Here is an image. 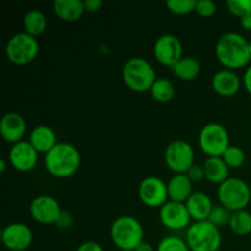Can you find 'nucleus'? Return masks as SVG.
<instances>
[{"label": "nucleus", "instance_id": "4468645a", "mask_svg": "<svg viewBox=\"0 0 251 251\" xmlns=\"http://www.w3.org/2000/svg\"><path fill=\"white\" fill-rule=\"evenodd\" d=\"M159 220L168 229L181 230L190 227L191 217L185 203L168 201L159 208Z\"/></svg>", "mask_w": 251, "mask_h": 251}, {"label": "nucleus", "instance_id": "dca6fc26", "mask_svg": "<svg viewBox=\"0 0 251 251\" xmlns=\"http://www.w3.org/2000/svg\"><path fill=\"white\" fill-rule=\"evenodd\" d=\"M26 134V122L21 114L16 112H9L0 120V135L9 144L15 145L24 141Z\"/></svg>", "mask_w": 251, "mask_h": 251}, {"label": "nucleus", "instance_id": "cd10ccee", "mask_svg": "<svg viewBox=\"0 0 251 251\" xmlns=\"http://www.w3.org/2000/svg\"><path fill=\"white\" fill-rule=\"evenodd\" d=\"M166 6L172 14L179 15H189L196 9V0H168L166 2Z\"/></svg>", "mask_w": 251, "mask_h": 251}, {"label": "nucleus", "instance_id": "c9c22d12", "mask_svg": "<svg viewBox=\"0 0 251 251\" xmlns=\"http://www.w3.org/2000/svg\"><path fill=\"white\" fill-rule=\"evenodd\" d=\"M56 225H58V227L60 228H69L71 227V225H73V218H71L70 215L63 212L61 213L60 218L58 220V222H56Z\"/></svg>", "mask_w": 251, "mask_h": 251}, {"label": "nucleus", "instance_id": "5701e85b", "mask_svg": "<svg viewBox=\"0 0 251 251\" xmlns=\"http://www.w3.org/2000/svg\"><path fill=\"white\" fill-rule=\"evenodd\" d=\"M22 25H24V32H26L29 36L37 38V37L42 36L44 33V31H46L47 17L39 10H29L24 16Z\"/></svg>", "mask_w": 251, "mask_h": 251}, {"label": "nucleus", "instance_id": "7c9ffc66", "mask_svg": "<svg viewBox=\"0 0 251 251\" xmlns=\"http://www.w3.org/2000/svg\"><path fill=\"white\" fill-rule=\"evenodd\" d=\"M227 7L230 14L243 19L251 14V0H228Z\"/></svg>", "mask_w": 251, "mask_h": 251}, {"label": "nucleus", "instance_id": "f8f14e48", "mask_svg": "<svg viewBox=\"0 0 251 251\" xmlns=\"http://www.w3.org/2000/svg\"><path fill=\"white\" fill-rule=\"evenodd\" d=\"M29 213L32 218L41 225H56L63 211L55 198L50 195H38L29 205Z\"/></svg>", "mask_w": 251, "mask_h": 251}, {"label": "nucleus", "instance_id": "c756f323", "mask_svg": "<svg viewBox=\"0 0 251 251\" xmlns=\"http://www.w3.org/2000/svg\"><path fill=\"white\" fill-rule=\"evenodd\" d=\"M157 251H190L185 240L179 237H166L159 242Z\"/></svg>", "mask_w": 251, "mask_h": 251}, {"label": "nucleus", "instance_id": "f704fd0d", "mask_svg": "<svg viewBox=\"0 0 251 251\" xmlns=\"http://www.w3.org/2000/svg\"><path fill=\"white\" fill-rule=\"evenodd\" d=\"M76 251H104L103 250L102 245L98 244L96 242H85L81 245H78V248Z\"/></svg>", "mask_w": 251, "mask_h": 251}, {"label": "nucleus", "instance_id": "9d476101", "mask_svg": "<svg viewBox=\"0 0 251 251\" xmlns=\"http://www.w3.org/2000/svg\"><path fill=\"white\" fill-rule=\"evenodd\" d=\"M139 198L150 208H161L169 201L167 184L157 176H147L140 183Z\"/></svg>", "mask_w": 251, "mask_h": 251}, {"label": "nucleus", "instance_id": "6e6552de", "mask_svg": "<svg viewBox=\"0 0 251 251\" xmlns=\"http://www.w3.org/2000/svg\"><path fill=\"white\" fill-rule=\"evenodd\" d=\"M199 146L208 157H222L230 146L229 134L223 125L210 123L201 129L199 135Z\"/></svg>", "mask_w": 251, "mask_h": 251}, {"label": "nucleus", "instance_id": "4be33fe9", "mask_svg": "<svg viewBox=\"0 0 251 251\" xmlns=\"http://www.w3.org/2000/svg\"><path fill=\"white\" fill-rule=\"evenodd\" d=\"M202 166L205 179L210 183L221 185L229 178V167L226 164L222 157H207Z\"/></svg>", "mask_w": 251, "mask_h": 251}, {"label": "nucleus", "instance_id": "f3484780", "mask_svg": "<svg viewBox=\"0 0 251 251\" xmlns=\"http://www.w3.org/2000/svg\"><path fill=\"white\" fill-rule=\"evenodd\" d=\"M212 88L217 95L222 97H232L237 95L240 90V78L238 74L233 70L223 69L217 71L212 77Z\"/></svg>", "mask_w": 251, "mask_h": 251}, {"label": "nucleus", "instance_id": "39448f33", "mask_svg": "<svg viewBox=\"0 0 251 251\" xmlns=\"http://www.w3.org/2000/svg\"><path fill=\"white\" fill-rule=\"evenodd\" d=\"M186 244L190 251H218L222 244L220 228L208 221L194 222L186 230Z\"/></svg>", "mask_w": 251, "mask_h": 251}, {"label": "nucleus", "instance_id": "a878e982", "mask_svg": "<svg viewBox=\"0 0 251 251\" xmlns=\"http://www.w3.org/2000/svg\"><path fill=\"white\" fill-rule=\"evenodd\" d=\"M151 95L157 102L159 103H168L171 102L172 100L176 96V87L172 83V81L167 80V78L161 77L157 78L154 81L153 86L151 88Z\"/></svg>", "mask_w": 251, "mask_h": 251}, {"label": "nucleus", "instance_id": "72a5a7b5", "mask_svg": "<svg viewBox=\"0 0 251 251\" xmlns=\"http://www.w3.org/2000/svg\"><path fill=\"white\" fill-rule=\"evenodd\" d=\"M83 6H85L86 12H97L100 11L103 7V1L102 0H85L83 1Z\"/></svg>", "mask_w": 251, "mask_h": 251}, {"label": "nucleus", "instance_id": "f257e3e1", "mask_svg": "<svg viewBox=\"0 0 251 251\" xmlns=\"http://www.w3.org/2000/svg\"><path fill=\"white\" fill-rule=\"evenodd\" d=\"M216 56L218 61L228 70L242 69L249 65L251 53L249 41L240 33L228 32L221 36L216 43Z\"/></svg>", "mask_w": 251, "mask_h": 251}, {"label": "nucleus", "instance_id": "a19ab883", "mask_svg": "<svg viewBox=\"0 0 251 251\" xmlns=\"http://www.w3.org/2000/svg\"><path fill=\"white\" fill-rule=\"evenodd\" d=\"M249 48H250V53H251V39L249 41Z\"/></svg>", "mask_w": 251, "mask_h": 251}, {"label": "nucleus", "instance_id": "2f4dec72", "mask_svg": "<svg viewBox=\"0 0 251 251\" xmlns=\"http://www.w3.org/2000/svg\"><path fill=\"white\" fill-rule=\"evenodd\" d=\"M195 11L201 17H212L217 11V5L212 0H198Z\"/></svg>", "mask_w": 251, "mask_h": 251}, {"label": "nucleus", "instance_id": "aec40b11", "mask_svg": "<svg viewBox=\"0 0 251 251\" xmlns=\"http://www.w3.org/2000/svg\"><path fill=\"white\" fill-rule=\"evenodd\" d=\"M169 201L185 203L193 194V181L186 174H174L167 183Z\"/></svg>", "mask_w": 251, "mask_h": 251}, {"label": "nucleus", "instance_id": "f03ea898", "mask_svg": "<svg viewBox=\"0 0 251 251\" xmlns=\"http://www.w3.org/2000/svg\"><path fill=\"white\" fill-rule=\"evenodd\" d=\"M81 154L74 145L58 142L55 147L44 154V167L55 178H69L78 171Z\"/></svg>", "mask_w": 251, "mask_h": 251}, {"label": "nucleus", "instance_id": "473e14b6", "mask_svg": "<svg viewBox=\"0 0 251 251\" xmlns=\"http://www.w3.org/2000/svg\"><path fill=\"white\" fill-rule=\"evenodd\" d=\"M186 176L190 179L193 183H198V181H201L203 178H205V171H203V166L201 164L195 163L188 172H186Z\"/></svg>", "mask_w": 251, "mask_h": 251}, {"label": "nucleus", "instance_id": "7ed1b4c3", "mask_svg": "<svg viewBox=\"0 0 251 251\" xmlns=\"http://www.w3.org/2000/svg\"><path fill=\"white\" fill-rule=\"evenodd\" d=\"M110 238L119 250L134 251L144 242V227L132 216H120L110 226Z\"/></svg>", "mask_w": 251, "mask_h": 251}, {"label": "nucleus", "instance_id": "b1692460", "mask_svg": "<svg viewBox=\"0 0 251 251\" xmlns=\"http://www.w3.org/2000/svg\"><path fill=\"white\" fill-rule=\"evenodd\" d=\"M201 70L200 63L193 56H183L172 68L174 75L181 81H193L199 76Z\"/></svg>", "mask_w": 251, "mask_h": 251}, {"label": "nucleus", "instance_id": "412c9836", "mask_svg": "<svg viewBox=\"0 0 251 251\" xmlns=\"http://www.w3.org/2000/svg\"><path fill=\"white\" fill-rule=\"evenodd\" d=\"M53 10L56 16L65 22L78 21L83 12H86L81 0H55L53 2Z\"/></svg>", "mask_w": 251, "mask_h": 251}, {"label": "nucleus", "instance_id": "a211bd4d", "mask_svg": "<svg viewBox=\"0 0 251 251\" xmlns=\"http://www.w3.org/2000/svg\"><path fill=\"white\" fill-rule=\"evenodd\" d=\"M185 206L188 208L191 220H194L195 222L207 221L213 208L211 198L202 191H196V193L191 194L190 198L186 200Z\"/></svg>", "mask_w": 251, "mask_h": 251}, {"label": "nucleus", "instance_id": "e433bc0d", "mask_svg": "<svg viewBox=\"0 0 251 251\" xmlns=\"http://www.w3.org/2000/svg\"><path fill=\"white\" fill-rule=\"evenodd\" d=\"M243 82H244L245 88H247L248 93L251 96V65L247 68L244 73V77H243Z\"/></svg>", "mask_w": 251, "mask_h": 251}, {"label": "nucleus", "instance_id": "423d86ee", "mask_svg": "<svg viewBox=\"0 0 251 251\" xmlns=\"http://www.w3.org/2000/svg\"><path fill=\"white\" fill-rule=\"evenodd\" d=\"M220 205L230 212L247 210L251 200V190L247 181L239 178H228L225 183L218 185L217 190Z\"/></svg>", "mask_w": 251, "mask_h": 251}, {"label": "nucleus", "instance_id": "20e7f679", "mask_svg": "<svg viewBox=\"0 0 251 251\" xmlns=\"http://www.w3.org/2000/svg\"><path fill=\"white\" fill-rule=\"evenodd\" d=\"M123 81L127 88L137 93L151 91L157 80L153 66L144 58H131L124 64L122 71Z\"/></svg>", "mask_w": 251, "mask_h": 251}, {"label": "nucleus", "instance_id": "ddd939ff", "mask_svg": "<svg viewBox=\"0 0 251 251\" xmlns=\"http://www.w3.org/2000/svg\"><path fill=\"white\" fill-rule=\"evenodd\" d=\"M0 238L4 247L9 251H26L31 247L33 233L25 223L14 222L1 230Z\"/></svg>", "mask_w": 251, "mask_h": 251}, {"label": "nucleus", "instance_id": "0eeeda50", "mask_svg": "<svg viewBox=\"0 0 251 251\" xmlns=\"http://www.w3.org/2000/svg\"><path fill=\"white\" fill-rule=\"evenodd\" d=\"M39 53V43L37 38L26 32L14 34L5 46V54L9 61L15 65H27L37 58Z\"/></svg>", "mask_w": 251, "mask_h": 251}, {"label": "nucleus", "instance_id": "6ab92c4d", "mask_svg": "<svg viewBox=\"0 0 251 251\" xmlns=\"http://www.w3.org/2000/svg\"><path fill=\"white\" fill-rule=\"evenodd\" d=\"M28 141L38 153L44 154L48 153L58 144L55 131L48 125H38V126L33 127L29 134Z\"/></svg>", "mask_w": 251, "mask_h": 251}, {"label": "nucleus", "instance_id": "ea45409f", "mask_svg": "<svg viewBox=\"0 0 251 251\" xmlns=\"http://www.w3.org/2000/svg\"><path fill=\"white\" fill-rule=\"evenodd\" d=\"M6 168H7V162L5 161V159H1V161H0V172L4 173V172L6 171Z\"/></svg>", "mask_w": 251, "mask_h": 251}, {"label": "nucleus", "instance_id": "58836bf2", "mask_svg": "<svg viewBox=\"0 0 251 251\" xmlns=\"http://www.w3.org/2000/svg\"><path fill=\"white\" fill-rule=\"evenodd\" d=\"M240 26L247 31H251V14L240 19Z\"/></svg>", "mask_w": 251, "mask_h": 251}, {"label": "nucleus", "instance_id": "4c0bfd02", "mask_svg": "<svg viewBox=\"0 0 251 251\" xmlns=\"http://www.w3.org/2000/svg\"><path fill=\"white\" fill-rule=\"evenodd\" d=\"M134 251H154V248L152 247L151 243H147V242H141L136 248H135Z\"/></svg>", "mask_w": 251, "mask_h": 251}, {"label": "nucleus", "instance_id": "1a4fd4ad", "mask_svg": "<svg viewBox=\"0 0 251 251\" xmlns=\"http://www.w3.org/2000/svg\"><path fill=\"white\" fill-rule=\"evenodd\" d=\"M164 162L176 174H186L195 164V152L193 146L184 140H176L167 146Z\"/></svg>", "mask_w": 251, "mask_h": 251}, {"label": "nucleus", "instance_id": "c85d7f7f", "mask_svg": "<svg viewBox=\"0 0 251 251\" xmlns=\"http://www.w3.org/2000/svg\"><path fill=\"white\" fill-rule=\"evenodd\" d=\"M230 217H232V212L229 210H227L226 207H223L222 205H218L213 206L207 221L212 223L213 226H216L217 228H221L226 225L229 226Z\"/></svg>", "mask_w": 251, "mask_h": 251}, {"label": "nucleus", "instance_id": "2eb2a0df", "mask_svg": "<svg viewBox=\"0 0 251 251\" xmlns=\"http://www.w3.org/2000/svg\"><path fill=\"white\" fill-rule=\"evenodd\" d=\"M9 162L11 167L16 171L29 172L37 166L38 162V152L29 141H20L12 145L9 151Z\"/></svg>", "mask_w": 251, "mask_h": 251}, {"label": "nucleus", "instance_id": "393cba45", "mask_svg": "<svg viewBox=\"0 0 251 251\" xmlns=\"http://www.w3.org/2000/svg\"><path fill=\"white\" fill-rule=\"evenodd\" d=\"M229 228L238 237H245L251 233V213L247 210L232 212Z\"/></svg>", "mask_w": 251, "mask_h": 251}, {"label": "nucleus", "instance_id": "bb28decb", "mask_svg": "<svg viewBox=\"0 0 251 251\" xmlns=\"http://www.w3.org/2000/svg\"><path fill=\"white\" fill-rule=\"evenodd\" d=\"M223 161L226 162L228 167L230 168H240L245 163V152L239 146H232L230 145L222 156Z\"/></svg>", "mask_w": 251, "mask_h": 251}, {"label": "nucleus", "instance_id": "79ce46f5", "mask_svg": "<svg viewBox=\"0 0 251 251\" xmlns=\"http://www.w3.org/2000/svg\"><path fill=\"white\" fill-rule=\"evenodd\" d=\"M119 251H127V250H119Z\"/></svg>", "mask_w": 251, "mask_h": 251}, {"label": "nucleus", "instance_id": "9b49d317", "mask_svg": "<svg viewBox=\"0 0 251 251\" xmlns=\"http://www.w3.org/2000/svg\"><path fill=\"white\" fill-rule=\"evenodd\" d=\"M153 55L159 64L172 69L183 58V44L174 34H163L154 42Z\"/></svg>", "mask_w": 251, "mask_h": 251}]
</instances>
